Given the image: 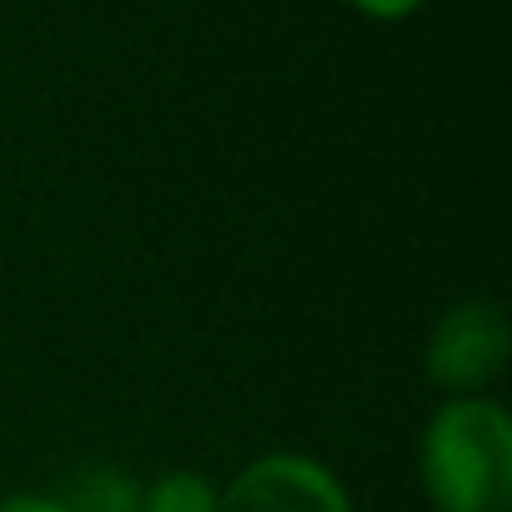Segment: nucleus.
I'll return each mask as SVG.
<instances>
[{
    "mask_svg": "<svg viewBox=\"0 0 512 512\" xmlns=\"http://www.w3.org/2000/svg\"><path fill=\"white\" fill-rule=\"evenodd\" d=\"M216 512H357V502L332 462L297 447H277L251 457L221 482Z\"/></svg>",
    "mask_w": 512,
    "mask_h": 512,
    "instance_id": "obj_3",
    "label": "nucleus"
},
{
    "mask_svg": "<svg viewBox=\"0 0 512 512\" xmlns=\"http://www.w3.org/2000/svg\"><path fill=\"white\" fill-rule=\"evenodd\" d=\"M512 327L497 297H457L422 342V377L442 397H492L507 377Z\"/></svg>",
    "mask_w": 512,
    "mask_h": 512,
    "instance_id": "obj_2",
    "label": "nucleus"
},
{
    "mask_svg": "<svg viewBox=\"0 0 512 512\" xmlns=\"http://www.w3.org/2000/svg\"><path fill=\"white\" fill-rule=\"evenodd\" d=\"M342 6H352L367 21H407L427 6V0H342Z\"/></svg>",
    "mask_w": 512,
    "mask_h": 512,
    "instance_id": "obj_7",
    "label": "nucleus"
},
{
    "mask_svg": "<svg viewBox=\"0 0 512 512\" xmlns=\"http://www.w3.org/2000/svg\"><path fill=\"white\" fill-rule=\"evenodd\" d=\"M412 462L432 512H512V412L502 397H442Z\"/></svg>",
    "mask_w": 512,
    "mask_h": 512,
    "instance_id": "obj_1",
    "label": "nucleus"
},
{
    "mask_svg": "<svg viewBox=\"0 0 512 512\" xmlns=\"http://www.w3.org/2000/svg\"><path fill=\"white\" fill-rule=\"evenodd\" d=\"M221 482L201 467H161L141 487V512H216Z\"/></svg>",
    "mask_w": 512,
    "mask_h": 512,
    "instance_id": "obj_5",
    "label": "nucleus"
},
{
    "mask_svg": "<svg viewBox=\"0 0 512 512\" xmlns=\"http://www.w3.org/2000/svg\"><path fill=\"white\" fill-rule=\"evenodd\" d=\"M0 512H71L66 507V497L56 492V487H21V492H6L0 497Z\"/></svg>",
    "mask_w": 512,
    "mask_h": 512,
    "instance_id": "obj_6",
    "label": "nucleus"
},
{
    "mask_svg": "<svg viewBox=\"0 0 512 512\" xmlns=\"http://www.w3.org/2000/svg\"><path fill=\"white\" fill-rule=\"evenodd\" d=\"M141 487L146 477H136L121 462H91L76 467L66 487H56L66 497L71 512H141Z\"/></svg>",
    "mask_w": 512,
    "mask_h": 512,
    "instance_id": "obj_4",
    "label": "nucleus"
}]
</instances>
